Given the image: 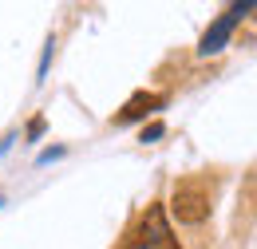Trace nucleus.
Returning a JSON list of instances; mask_svg holds the SVG:
<instances>
[{
	"label": "nucleus",
	"mask_w": 257,
	"mask_h": 249,
	"mask_svg": "<svg viewBox=\"0 0 257 249\" xmlns=\"http://www.w3.org/2000/svg\"><path fill=\"white\" fill-rule=\"evenodd\" d=\"M135 237H139V249H182L162 206H147V214L139 218V233Z\"/></svg>",
	"instance_id": "nucleus-2"
},
{
	"label": "nucleus",
	"mask_w": 257,
	"mask_h": 249,
	"mask_svg": "<svg viewBox=\"0 0 257 249\" xmlns=\"http://www.w3.org/2000/svg\"><path fill=\"white\" fill-rule=\"evenodd\" d=\"M0 206H4V198H0Z\"/></svg>",
	"instance_id": "nucleus-10"
},
{
	"label": "nucleus",
	"mask_w": 257,
	"mask_h": 249,
	"mask_svg": "<svg viewBox=\"0 0 257 249\" xmlns=\"http://www.w3.org/2000/svg\"><path fill=\"white\" fill-rule=\"evenodd\" d=\"M210 206H214V186L206 178H178L174 190H170V214L182 221V225H202L210 218Z\"/></svg>",
	"instance_id": "nucleus-1"
},
{
	"label": "nucleus",
	"mask_w": 257,
	"mask_h": 249,
	"mask_svg": "<svg viewBox=\"0 0 257 249\" xmlns=\"http://www.w3.org/2000/svg\"><path fill=\"white\" fill-rule=\"evenodd\" d=\"M52 158H64V147H48V151H40V158H36V162L44 166V162H52Z\"/></svg>",
	"instance_id": "nucleus-7"
},
{
	"label": "nucleus",
	"mask_w": 257,
	"mask_h": 249,
	"mask_svg": "<svg viewBox=\"0 0 257 249\" xmlns=\"http://www.w3.org/2000/svg\"><path fill=\"white\" fill-rule=\"evenodd\" d=\"M162 135H166V127H162V123L143 127V143H155V139H162Z\"/></svg>",
	"instance_id": "nucleus-6"
},
{
	"label": "nucleus",
	"mask_w": 257,
	"mask_h": 249,
	"mask_svg": "<svg viewBox=\"0 0 257 249\" xmlns=\"http://www.w3.org/2000/svg\"><path fill=\"white\" fill-rule=\"evenodd\" d=\"M52 52H56V40H48V44H44V56H40V71H36V83H44V75H48V63H52Z\"/></svg>",
	"instance_id": "nucleus-5"
},
{
	"label": "nucleus",
	"mask_w": 257,
	"mask_h": 249,
	"mask_svg": "<svg viewBox=\"0 0 257 249\" xmlns=\"http://www.w3.org/2000/svg\"><path fill=\"white\" fill-rule=\"evenodd\" d=\"M12 143H16V135H4V139H0V158L12 151Z\"/></svg>",
	"instance_id": "nucleus-9"
},
{
	"label": "nucleus",
	"mask_w": 257,
	"mask_h": 249,
	"mask_svg": "<svg viewBox=\"0 0 257 249\" xmlns=\"http://www.w3.org/2000/svg\"><path fill=\"white\" fill-rule=\"evenodd\" d=\"M40 135H44V119H32L28 123V139H40Z\"/></svg>",
	"instance_id": "nucleus-8"
},
{
	"label": "nucleus",
	"mask_w": 257,
	"mask_h": 249,
	"mask_svg": "<svg viewBox=\"0 0 257 249\" xmlns=\"http://www.w3.org/2000/svg\"><path fill=\"white\" fill-rule=\"evenodd\" d=\"M162 103H166V95H155V91H139L127 99V107L115 115V127H127V123H139V119H147L151 111H159Z\"/></svg>",
	"instance_id": "nucleus-4"
},
{
	"label": "nucleus",
	"mask_w": 257,
	"mask_h": 249,
	"mask_svg": "<svg viewBox=\"0 0 257 249\" xmlns=\"http://www.w3.org/2000/svg\"><path fill=\"white\" fill-rule=\"evenodd\" d=\"M249 12H253V0H241V4H233L225 16H218V20L206 28V36H202V44H198V56H202V60H206V56H218V52L225 48V40L233 36L237 20H241V16H249Z\"/></svg>",
	"instance_id": "nucleus-3"
}]
</instances>
